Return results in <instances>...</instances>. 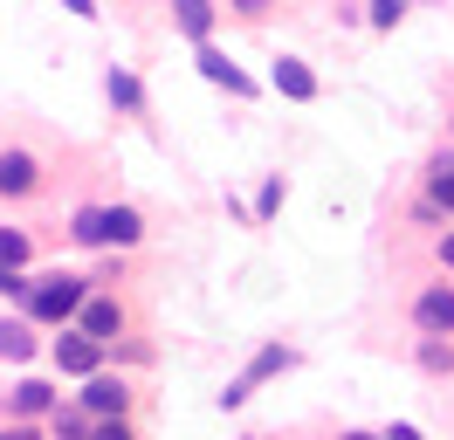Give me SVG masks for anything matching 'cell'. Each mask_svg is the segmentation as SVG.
<instances>
[{
	"mask_svg": "<svg viewBox=\"0 0 454 440\" xmlns=\"http://www.w3.org/2000/svg\"><path fill=\"white\" fill-rule=\"evenodd\" d=\"M399 14H406V0H372V28H399Z\"/></svg>",
	"mask_w": 454,
	"mask_h": 440,
	"instance_id": "cell-21",
	"label": "cell"
},
{
	"mask_svg": "<svg viewBox=\"0 0 454 440\" xmlns=\"http://www.w3.org/2000/svg\"><path fill=\"white\" fill-rule=\"evenodd\" d=\"M172 21H179V35L207 42L214 35V0H172Z\"/></svg>",
	"mask_w": 454,
	"mask_h": 440,
	"instance_id": "cell-12",
	"label": "cell"
},
{
	"mask_svg": "<svg viewBox=\"0 0 454 440\" xmlns=\"http://www.w3.org/2000/svg\"><path fill=\"white\" fill-rule=\"evenodd\" d=\"M42 186V165L35 152H0V200H21V192Z\"/></svg>",
	"mask_w": 454,
	"mask_h": 440,
	"instance_id": "cell-8",
	"label": "cell"
},
{
	"mask_svg": "<svg viewBox=\"0 0 454 440\" xmlns=\"http://www.w3.org/2000/svg\"><path fill=\"white\" fill-rule=\"evenodd\" d=\"M269 82L283 90L289 104H310V97H317V76H310V62H296V55H276V69H269Z\"/></svg>",
	"mask_w": 454,
	"mask_h": 440,
	"instance_id": "cell-10",
	"label": "cell"
},
{
	"mask_svg": "<svg viewBox=\"0 0 454 440\" xmlns=\"http://www.w3.org/2000/svg\"><path fill=\"white\" fill-rule=\"evenodd\" d=\"M276 207H283V172H276V179L262 186V200H255V220H269V214H276Z\"/></svg>",
	"mask_w": 454,
	"mask_h": 440,
	"instance_id": "cell-20",
	"label": "cell"
},
{
	"mask_svg": "<svg viewBox=\"0 0 454 440\" xmlns=\"http://www.w3.org/2000/svg\"><path fill=\"white\" fill-rule=\"evenodd\" d=\"M427 192H434V207H448V214H454V152H441V159H434Z\"/></svg>",
	"mask_w": 454,
	"mask_h": 440,
	"instance_id": "cell-14",
	"label": "cell"
},
{
	"mask_svg": "<svg viewBox=\"0 0 454 440\" xmlns=\"http://www.w3.org/2000/svg\"><path fill=\"white\" fill-rule=\"evenodd\" d=\"M83 302H90V282L56 269V275H35V289H28L21 310H28V324H69V317H83Z\"/></svg>",
	"mask_w": 454,
	"mask_h": 440,
	"instance_id": "cell-2",
	"label": "cell"
},
{
	"mask_svg": "<svg viewBox=\"0 0 454 440\" xmlns=\"http://www.w3.org/2000/svg\"><path fill=\"white\" fill-rule=\"evenodd\" d=\"M193 62H200V76H207V82H221L227 97H255V82L241 76V69H234V62H227L221 49H214V42H200V55H193Z\"/></svg>",
	"mask_w": 454,
	"mask_h": 440,
	"instance_id": "cell-7",
	"label": "cell"
},
{
	"mask_svg": "<svg viewBox=\"0 0 454 440\" xmlns=\"http://www.w3.org/2000/svg\"><path fill=\"white\" fill-rule=\"evenodd\" d=\"M0 262L7 269H28V234L21 227H0Z\"/></svg>",
	"mask_w": 454,
	"mask_h": 440,
	"instance_id": "cell-16",
	"label": "cell"
},
{
	"mask_svg": "<svg viewBox=\"0 0 454 440\" xmlns=\"http://www.w3.org/2000/svg\"><path fill=\"white\" fill-rule=\"evenodd\" d=\"M124 406H131V385L124 379H111V372L83 379V412L90 420H124Z\"/></svg>",
	"mask_w": 454,
	"mask_h": 440,
	"instance_id": "cell-5",
	"label": "cell"
},
{
	"mask_svg": "<svg viewBox=\"0 0 454 440\" xmlns=\"http://www.w3.org/2000/svg\"><path fill=\"white\" fill-rule=\"evenodd\" d=\"M97 440H138V434H131L124 420H97Z\"/></svg>",
	"mask_w": 454,
	"mask_h": 440,
	"instance_id": "cell-22",
	"label": "cell"
},
{
	"mask_svg": "<svg viewBox=\"0 0 454 440\" xmlns=\"http://www.w3.org/2000/svg\"><path fill=\"white\" fill-rule=\"evenodd\" d=\"M0 440H42V427H28V420H14V427H7Z\"/></svg>",
	"mask_w": 454,
	"mask_h": 440,
	"instance_id": "cell-23",
	"label": "cell"
},
{
	"mask_svg": "<svg viewBox=\"0 0 454 440\" xmlns=\"http://www.w3.org/2000/svg\"><path fill=\"white\" fill-rule=\"evenodd\" d=\"M262 7H269V0H234V14H262Z\"/></svg>",
	"mask_w": 454,
	"mask_h": 440,
	"instance_id": "cell-27",
	"label": "cell"
},
{
	"mask_svg": "<svg viewBox=\"0 0 454 440\" xmlns=\"http://www.w3.org/2000/svg\"><path fill=\"white\" fill-rule=\"evenodd\" d=\"M386 440H427L420 427H406V420H393V427H386Z\"/></svg>",
	"mask_w": 454,
	"mask_h": 440,
	"instance_id": "cell-24",
	"label": "cell"
},
{
	"mask_svg": "<svg viewBox=\"0 0 454 440\" xmlns=\"http://www.w3.org/2000/svg\"><path fill=\"white\" fill-rule=\"evenodd\" d=\"M441 262H448V269H454V227H448V234H441Z\"/></svg>",
	"mask_w": 454,
	"mask_h": 440,
	"instance_id": "cell-26",
	"label": "cell"
},
{
	"mask_svg": "<svg viewBox=\"0 0 454 440\" xmlns=\"http://www.w3.org/2000/svg\"><path fill=\"white\" fill-rule=\"evenodd\" d=\"M69 234L83 248H138L145 241V214L138 207H76Z\"/></svg>",
	"mask_w": 454,
	"mask_h": 440,
	"instance_id": "cell-1",
	"label": "cell"
},
{
	"mask_svg": "<svg viewBox=\"0 0 454 440\" xmlns=\"http://www.w3.org/2000/svg\"><path fill=\"white\" fill-rule=\"evenodd\" d=\"M62 7H69L76 21H90V14H97V0H62Z\"/></svg>",
	"mask_w": 454,
	"mask_h": 440,
	"instance_id": "cell-25",
	"label": "cell"
},
{
	"mask_svg": "<svg viewBox=\"0 0 454 440\" xmlns=\"http://www.w3.org/2000/svg\"><path fill=\"white\" fill-rule=\"evenodd\" d=\"M28 289H35V275H21V269H7V262H0V296L28 302Z\"/></svg>",
	"mask_w": 454,
	"mask_h": 440,
	"instance_id": "cell-19",
	"label": "cell"
},
{
	"mask_svg": "<svg viewBox=\"0 0 454 440\" xmlns=\"http://www.w3.org/2000/svg\"><path fill=\"white\" fill-rule=\"evenodd\" d=\"M56 440H97V420L90 412H56Z\"/></svg>",
	"mask_w": 454,
	"mask_h": 440,
	"instance_id": "cell-18",
	"label": "cell"
},
{
	"mask_svg": "<svg viewBox=\"0 0 454 440\" xmlns=\"http://www.w3.org/2000/svg\"><path fill=\"white\" fill-rule=\"evenodd\" d=\"M420 365L427 372H454V344L448 337H420Z\"/></svg>",
	"mask_w": 454,
	"mask_h": 440,
	"instance_id": "cell-17",
	"label": "cell"
},
{
	"mask_svg": "<svg viewBox=\"0 0 454 440\" xmlns=\"http://www.w3.org/2000/svg\"><path fill=\"white\" fill-rule=\"evenodd\" d=\"M0 358H14V365H28V358H35V330L21 324V317L0 324Z\"/></svg>",
	"mask_w": 454,
	"mask_h": 440,
	"instance_id": "cell-13",
	"label": "cell"
},
{
	"mask_svg": "<svg viewBox=\"0 0 454 440\" xmlns=\"http://www.w3.org/2000/svg\"><path fill=\"white\" fill-rule=\"evenodd\" d=\"M56 372H69V379H97V372H104V344H97L90 330H62V337H56Z\"/></svg>",
	"mask_w": 454,
	"mask_h": 440,
	"instance_id": "cell-3",
	"label": "cell"
},
{
	"mask_svg": "<svg viewBox=\"0 0 454 440\" xmlns=\"http://www.w3.org/2000/svg\"><path fill=\"white\" fill-rule=\"evenodd\" d=\"M344 440H386V434H344Z\"/></svg>",
	"mask_w": 454,
	"mask_h": 440,
	"instance_id": "cell-28",
	"label": "cell"
},
{
	"mask_svg": "<svg viewBox=\"0 0 454 440\" xmlns=\"http://www.w3.org/2000/svg\"><path fill=\"white\" fill-rule=\"evenodd\" d=\"M111 104H117V110H131V117L145 110V82L131 76V69H111Z\"/></svg>",
	"mask_w": 454,
	"mask_h": 440,
	"instance_id": "cell-15",
	"label": "cell"
},
{
	"mask_svg": "<svg viewBox=\"0 0 454 440\" xmlns=\"http://www.w3.org/2000/svg\"><path fill=\"white\" fill-rule=\"evenodd\" d=\"M283 365H289V351H283V344H262V351H255V365H248V372H241V379H234V385L221 392V406L234 412V406H241V399H248V392H255L262 379H276Z\"/></svg>",
	"mask_w": 454,
	"mask_h": 440,
	"instance_id": "cell-6",
	"label": "cell"
},
{
	"mask_svg": "<svg viewBox=\"0 0 454 440\" xmlns=\"http://www.w3.org/2000/svg\"><path fill=\"white\" fill-rule=\"evenodd\" d=\"M7 406H14V420H42V412H62V406H56V385H49V379H21L14 392H7Z\"/></svg>",
	"mask_w": 454,
	"mask_h": 440,
	"instance_id": "cell-11",
	"label": "cell"
},
{
	"mask_svg": "<svg viewBox=\"0 0 454 440\" xmlns=\"http://www.w3.org/2000/svg\"><path fill=\"white\" fill-rule=\"evenodd\" d=\"M76 330H90L97 344H111L117 330H124V302H117V296H90L83 317H76Z\"/></svg>",
	"mask_w": 454,
	"mask_h": 440,
	"instance_id": "cell-9",
	"label": "cell"
},
{
	"mask_svg": "<svg viewBox=\"0 0 454 440\" xmlns=\"http://www.w3.org/2000/svg\"><path fill=\"white\" fill-rule=\"evenodd\" d=\"M413 324H420V337H454V282L420 289V302H413Z\"/></svg>",
	"mask_w": 454,
	"mask_h": 440,
	"instance_id": "cell-4",
	"label": "cell"
}]
</instances>
